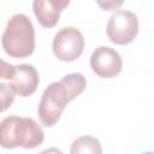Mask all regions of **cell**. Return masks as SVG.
Listing matches in <instances>:
<instances>
[{
	"label": "cell",
	"mask_w": 154,
	"mask_h": 154,
	"mask_svg": "<svg viewBox=\"0 0 154 154\" xmlns=\"http://www.w3.org/2000/svg\"><path fill=\"white\" fill-rule=\"evenodd\" d=\"M69 4V0H35L32 10L41 26L53 28L59 22L60 12Z\"/></svg>",
	"instance_id": "ba28073f"
},
{
	"label": "cell",
	"mask_w": 154,
	"mask_h": 154,
	"mask_svg": "<svg viewBox=\"0 0 154 154\" xmlns=\"http://www.w3.org/2000/svg\"><path fill=\"white\" fill-rule=\"evenodd\" d=\"M142 154H154V152H146V153H142Z\"/></svg>",
	"instance_id": "5bb4252c"
},
{
	"label": "cell",
	"mask_w": 154,
	"mask_h": 154,
	"mask_svg": "<svg viewBox=\"0 0 154 154\" xmlns=\"http://www.w3.org/2000/svg\"><path fill=\"white\" fill-rule=\"evenodd\" d=\"M90 67L101 78H113L120 73L123 60L116 49L108 46H100L91 53Z\"/></svg>",
	"instance_id": "52a82bcc"
},
{
	"label": "cell",
	"mask_w": 154,
	"mask_h": 154,
	"mask_svg": "<svg viewBox=\"0 0 154 154\" xmlns=\"http://www.w3.org/2000/svg\"><path fill=\"white\" fill-rule=\"evenodd\" d=\"M43 140L45 132L32 118L10 116L1 120L0 144L2 148L32 149L41 146Z\"/></svg>",
	"instance_id": "6da1fadb"
},
{
	"label": "cell",
	"mask_w": 154,
	"mask_h": 154,
	"mask_svg": "<svg viewBox=\"0 0 154 154\" xmlns=\"http://www.w3.org/2000/svg\"><path fill=\"white\" fill-rule=\"evenodd\" d=\"M84 49L83 34L73 26L61 28L53 38V53L61 61L77 60Z\"/></svg>",
	"instance_id": "8992f818"
},
{
	"label": "cell",
	"mask_w": 154,
	"mask_h": 154,
	"mask_svg": "<svg viewBox=\"0 0 154 154\" xmlns=\"http://www.w3.org/2000/svg\"><path fill=\"white\" fill-rule=\"evenodd\" d=\"M0 76L2 79H10L11 87L22 97L32 95L40 83L37 70L29 64L10 65L5 60H1Z\"/></svg>",
	"instance_id": "277c9868"
},
{
	"label": "cell",
	"mask_w": 154,
	"mask_h": 154,
	"mask_svg": "<svg viewBox=\"0 0 154 154\" xmlns=\"http://www.w3.org/2000/svg\"><path fill=\"white\" fill-rule=\"evenodd\" d=\"M61 84L64 85L70 101H72L75 97H77L87 87V81L85 77L82 73H69L64 76L60 79Z\"/></svg>",
	"instance_id": "30bf717a"
},
{
	"label": "cell",
	"mask_w": 154,
	"mask_h": 154,
	"mask_svg": "<svg viewBox=\"0 0 154 154\" xmlns=\"http://www.w3.org/2000/svg\"><path fill=\"white\" fill-rule=\"evenodd\" d=\"M5 53L12 58H25L34 53L35 30L30 18L23 13L13 14L1 37Z\"/></svg>",
	"instance_id": "7a4b0ae2"
},
{
	"label": "cell",
	"mask_w": 154,
	"mask_h": 154,
	"mask_svg": "<svg viewBox=\"0 0 154 154\" xmlns=\"http://www.w3.org/2000/svg\"><path fill=\"white\" fill-rule=\"evenodd\" d=\"M1 91H0V96H1V111H6L13 102L14 100V95L16 91L13 90V88L11 87V84H6V83H1L0 84Z\"/></svg>",
	"instance_id": "8fae6325"
},
{
	"label": "cell",
	"mask_w": 154,
	"mask_h": 154,
	"mask_svg": "<svg viewBox=\"0 0 154 154\" xmlns=\"http://www.w3.org/2000/svg\"><path fill=\"white\" fill-rule=\"evenodd\" d=\"M70 154H102V146L96 137L84 135L72 142Z\"/></svg>",
	"instance_id": "9c48e42d"
},
{
	"label": "cell",
	"mask_w": 154,
	"mask_h": 154,
	"mask_svg": "<svg viewBox=\"0 0 154 154\" xmlns=\"http://www.w3.org/2000/svg\"><path fill=\"white\" fill-rule=\"evenodd\" d=\"M38 154H63V152L55 147H51V148H47V149L40 152Z\"/></svg>",
	"instance_id": "7c38bea8"
},
{
	"label": "cell",
	"mask_w": 154,
	"mask_h": 154,
	"mask_svg": "<svg viewBox=\"0 0 154 154\" xmlns=\"http://www.w3.org/2000/svg\"><path fill=\"white\" fill-rule=\"evenodd\" d=\"M106 32L112 43L119 46L129 45L138 34L137 16L128 10L116 11L107 22Z\"/></svg>",
	"instance_id": "5b68a950"
},
{
	"label": "cell",
	"mask_w": 154,
	"mask_h": 154,
	"mask_svg": "<svg viewBox=\"0 0 154 154\" xmlns=\"http://www.w3.org/2000/svg\"><path fill=\"white\" fill-rule=\"evenodd\" d=\"M122 4H123V2H118V4H116V2H106V4H102V2H99V5H100V6H102V7H105V8H109L111 6H114V7H118V6H122Z\"/></svg>",
	"instance_id": "4fadbf2b"
},
{
	"label": "cell",
	"mask_w": 154,
	"mask_h": 154,
	"mask_svg": "<svg viewBox=\"0 0 154 154\" xmlns=\"http://www.w3.org/2000/svg\"><path fill=\"white\" fill-rule=\"evenodd\" d=\"M70 102L69 95L60 81L51 83L42 93L37 113L42 125L51 128L60 119L65 106Z\"/></svg>",
	"instance_id": "3957f363"
}]
</instances>
